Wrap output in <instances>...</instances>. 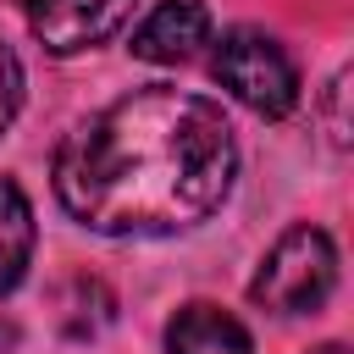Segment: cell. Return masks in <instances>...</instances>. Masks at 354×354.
I'll return each mask as SVG.
<instances>
[{"instance_id":"9","label":"cell","mask_w":354,"mask_h":354,"mask_svg":"<svg viewBox=\"0 0 354 354\" xmlns=\"http://www.w3.org/2000/svg\"><path fill=\"white\" fill-rule=\"evenodd\" d=\"M315 354H343V348H337V343H326V348H315Z\"/></svg>"},{"instance_id":"7","label":"cell","mask_w":354,"mask_h":354,"mask_svg":"<svg viewBox=\"0 0 354 354\" xmlns=\"http://www.w3.org/2000/svg\"><path fill=\"white\" fill-rule=\"evenodd\" d=\"M28 260H33V205L11 177H0V293L22 282Z\"/></svg>"},{"instance_id":"6","label":"cell","mask_w":354,"mask_h":354,"mask_svg":"<svg viewBox=\"0 0 354 354\" xmlns=\"http://www.w3.org/2000/svg\"><path fill=\"white\" fill-rule=\"evenodd\" d=\"M166 354H254L238 315L216 304H183L166 321Z\"/></svg>"},{"instance_id":"8","label":"cell","mask_w":354,"mask_h":354,"mask_svg":"<svg viewBox=\"0 0 354 354\" xmlns=\"http://www.w3.org/2000/svg\"><path fill=\"white\" fill-rule=\"evenodd\" d=\"M17 105H22V61H17V50L0 39V133L11 127Z\"/></svg>"},{"instance_id":"1","label":"cell","mask_w":354,"mask_h":354,"mask_svg":"<svg viewBox=\"0 0 354 354\" xmlns=\"http://www.w3.org/2000/svg\"><path fill=\"white\" fill-rule=\"evenodd\" d=\"M238 177V138L216 100L133 88L94 111L55 149L61 210L100 238H171L221 210Z\"/></svg>"},{"instance_id":"5","label":"cell","mask_w":354,"mask_h":354,"mask_svg":"<svg viewBox=\"0 0 354 354\" xmlns=\"http://www.w3.org/2000/svg\"><path fill=\"white\" fill-rule=\"evenodd\" d=\"M199 44H210V6L205 0H160L133 33V55L155 61V66H177V61L199 55Z\"/></svg>"},{"instance_id":"3","label":"cell","mask_w":354,"mask_h":354,"mask_svg":"<svg viewBox=\"0 0 354 354\" xmlns=\"http://www.w3.org/2000/svg\"><path fill=\"white\" fill-rule=\"evenodd\" d=\"M210 72H216V83H221L238 105H249L254 116H288V111L299 105V72H293L288 50H282L271 33H254V28L221 33Z\"/></svg>"},{"instance_id":"2","label":"cell","mask_w":354,"mask_h":354,"mask_svg":"<svg viewBox=\"0 0 354 354\" xmlns=\"http://www.w3.org/2000/svg\"><path fill=\"white\" fill-rule=\"evenodd\" d=\"M332 288H337V249L321 227L299 221L266 249V260L249 282V299L271 315H310L326 304Z\"/></svg>"},{"instance_id":"4","label":"cell","mask_w":354,"mask_h":354,"mask_svg":"<svg viewBox=\"0 0 354 354\" xmlns=\"http://www.w3.org/2000/svg\"><path fill=\"white\" fill-rule=\"evenodd\" d=\"M17 6L33 28V39L55 55L94 50L133 17V0H17Z\"/></svg>"}]
</instances>
